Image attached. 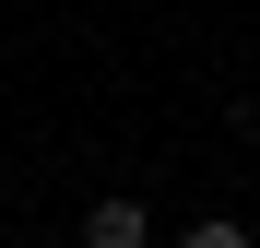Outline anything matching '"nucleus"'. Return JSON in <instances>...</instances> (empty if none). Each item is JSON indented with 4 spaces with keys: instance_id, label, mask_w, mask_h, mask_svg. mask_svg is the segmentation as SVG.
I'll return each instance as SVG.
<instances>
[{
    "instance_id": "obj_2",
    "label": "nucleus",
    "mask_w": 260,
    "mask_h": 248,
    "mask_svg": "<svg viewBox=\"0 0 260 248\" xmlns=\"http://www.w3.org/2000/svg\"><path fill=\"white\" fill-rule=\"evenodd\" d=\"M178 248H248V236H237V225H189Z\"/></svg>"
},
{
    "instance_id": "obj_1",
    "label": "nucleus",
    "mask_w": 260,
    "mask_h": 248,
    "mask_svg": "<svg viewBox=\"0 0 260 248\" xmlns=\"http://www.w3.org/2000/svg\"><path fill=\"white\" fill-rule=\"evenodd\" d=\"M83 236H95V248H142V201H95Z\"/></svg>"
}]
</instances>
